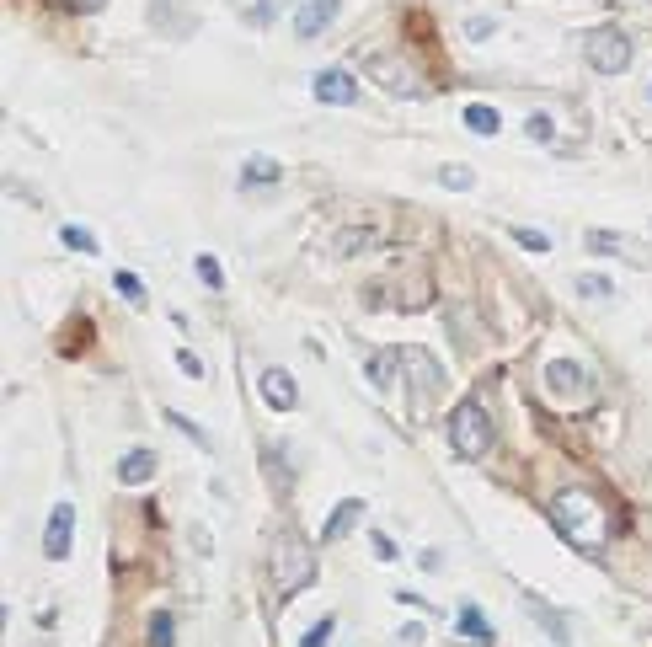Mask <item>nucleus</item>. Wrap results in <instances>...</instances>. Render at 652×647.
Instances as JSON below:
<instances>
[{"instance_id": "20", "label": "nucleus", "mask_w": 652, "mask_h": 647, "mask_svg": "<svg viewBox=\"0 0 652 647\" xmlns=\"http://www.w3.org/2000/svg\"><path fill=\"white\" fill-rule=\"evenodd\" d=\"M150 647H177V615L172 610L150 615Z\"/></svg>"}, {"instance_id": "24", "label": "nucleus", "mask_w": 652, "mask_h": 647, "mask_svg": "<svg viewBox=\"0 0 652 647\" xmlns=\"http://www.w3.org/2000/svg\"><path fill=\"white\" fill-rule=\"evenodd\" d=\"M578 295H583V300H610L615 284L604 279V273H583V279H578Z\"/></svg>"}, {"instance_id": "32", "label": "nucleus", "mask_w": 652, "mask_h": 647, "mask_svg": "<svg viewBox=\"0 0 652 647\" xmlns=\"http://www.w3.org/2000/svg\"><path fill=\"white\" fill-rule=\"evenodd\" d=\"M396 642H401V647H423V626H417V621H407V626L396 631Z\"/></svg>"}, {"instance_id": "6", "label": "nucleus", "mask_w": 652, "mask_h": 647, "mask_svg": "<svg viewBox=\"0 0 652 647\" xmlns=\"http://www.w3.org/2000/svg\"><path fill=\"white\" fill-rule=\"evenodd\" d=\"M546 385H551V396H562V402H588V396H594V380H588L583 364H572V359H551Z\"/></svg>"}, {"instance_id": "21", "label": "nucleus", "mask_w": 652, "mask_h": 647, "mask_svg": "<svg viewBox=\"0 0 652 647\" xmlns=\"http://www.w3.org/2000/svg\"><path fill=\"white\" fill-rule=\"evenodd\" d=\"M508 236H514V241L524 246V252H540V257L551 252V236H546V230H530V225H508Z\"/></svg>"}, {"instance_id": "1", "label": "nucleus", "mask_w": 652, "mask_h": 647, "mask_svg": "<svg viewBox=\"0 0 652 647\" xmlns=\"http://www.w3.org/2000/svg\"><path fill=\"white\" fill-rule=\"evenodd\" d=\"M551 525L562 530L578 551H588V557H599L604 541H610V525H604L594 492H583V487H562V492H556V498H551Z\"/></svg>"}, {"instance_id": "31", "label": "nucleus", "mask_w": 652, "mask_h": 647, "mask_svg": "<svg viewBox=\"0 0 652 647\" xmlns=\"http://www.w3.org/2000/svg\"><path fill=\"white\" fill-rule=\"evenodd\" d=\"M177 369L188 380H204V359H193V353H177Z\"/></svg>"}, {"instance_id": "5", "label": "nucleus", "mask_w": 652, "mask_h": 647, "mask_svg": "<svg viewBox=\"0 0 652 647\" xmlns=\"http://www.w3.org/2000/svg\"><path fill=\"white\" fill-rule=\"evenodd\" d=\"M70 546H75V508L54 503L49 525H43V557H49V562H70Z\"/></svg>"}, {"instance_id": "9", "label": "nucleus", "mask_w": 652, "mask_h": 647, "mask_svg": "<svg viewBox=\"0 0 652 647\" xmlns=\"http://www.w3.org/2000/svg\"><path fill=\"white\" fill-rule=\"evenodd\" d=\"M337 6H343V0H300V11H294V38L300 43L321 38L326 27L337 22Z\"/></svg>"}, {"instance_id": "16", "label": "nucleus", "mask_w": 652, "mask_h": 647, "mask_svg": "<svg viewBox=\"0 0 652 647\" xmlns=\"http://www.w3.org/2000/svg\"><path fill=\"white\" fill-rule=\"evenodd\" d=\"M460 637H471V642H492L487 615H481V605H471V599L460 605Z\"/></svg>"}, {"instance_id": "10", "label": "nucleus", "mask_w": 652, "mask_h": 647, "mask_svg": "<svg viewBox=\"0 0 652 647\" xmlns=\"http://www.w3.org/2000/svg\"><path fill=\"white\" fill-rule=\"evenodd\" d=\"M583 246H588V252H604V257H626V263H636V268H647V263H652L642 241H631V236H615V230H588V236H583Z\"/></svg>"}, {"instance_id": "25", "label": "nucleus", "mask_w": 652, "mask_h": 647, "mask_svg": "<svg viewBox=\"0 0 652 647\" xmlns=\"http://www.w3.org/2000/svg\"><path fill=\"white\" fill-rule=\"evenodd\" d=\"M166 423H172V428H182V434H188V439L198 444V450H209V455H214V439H209V434H204V428H198L193 418H182V412H166Z\"/></svg>"}, {"instance_id": "4", "label": "nucleus", "mask_w": 652, "mask_h": 647, "mask_svg": "<svg viewBox=\"0 0 652 647\" xmlns=\"http://www.w3.org/2000/svg\"><path fill=\"white\" fill-rule=\"evenodd\" d=\"M583 59H588V70H599V75H620L631 65V38L620 33V27H588L583 33Z\"/></svg>"}, {"instance_id": "28", "label": "nucleus", "mask_w": 652, "mask_h": 647, "mask_svg": "<svg viewBox=\"0 0 652 647\" xmlns=\"http://www.w3.org/2000/svg\"><path fill=\"white\" fill-rule=\"evenodd\" d=\"M524 134H530V140H540V145H546L551 134H556V123H551L546 113H530V123H524Z\"/></svg>"}, {"instance_id": "29", "label": "nucleus", "mask_w": 652, "mask_h": 647, "mask_svg": "<svg viewBox=\"0 0 652 647\" xmlns=\"http://www.w3.org/2000/svg\"><path fill=\"white\" fill-rule=\"evenodd\" d=\"M113 284H118V295H123V300H145V289H139L134 273H113Z\"/></svg>"}, {"instance_id": "8", "label": "nucleus", "mask_w": 652, "mask_h": 647, "mask_svg": "<svg viewBox=\"0 0 652 647\" xmlns=\"http://www.w3.org/2000/svg\"><path fill=\"white\" fill-rule=\"evenodd\" d=\"M150 27H161L166 38H188L198 27V11L188 0H150Z\"/></svg>"}, {"instance_id": "3", "label": "nucleus", "mask_w": 652, "mask_h": 647, "mask_svg": "<svg viewBox=\"0 0 652 647\" xmlns=\"http://www.w3.org/2000/svg\"><path fill=\"white\" fill-rule=\"evenodd\" d=\"M492 444V418L481 412V402H460L449 412V450L460 460H481Z\"/></svg>"}, {"instance_id": "11", "label": "nucleus", "mask_w": 652, "mask_h": 647, "mask_svg": "<svg viewBox=\"0 0 652 647\" xmlns=\"http://www.w3.org/2000/svg\"><path fill=\"white\" fill-rule=\"evenodd\" d=\"M310 91H316V102H332V107H353L359 102V81H353L348 70H316V81H310Z\"/></svg>"}, {"instance_id": "17", "label": "nucleus", "mask_w": 652, "mask_h": 647, "mask_svg": "<svg viewBox=\"0 0 652 647\" xmlns=\"http://www.w3.org/2000/svg\"><path fill=\"white\" fill-rule=\"evenodd\" d=\"M465 129H471V134H498V129H503L498 107H487V102H471V107H465Z\"/></svg>"}, {"instance_id": "13", "label": "nucleus", "mask_w": 652, "mask_h": 647, "mask_svg": "<svg viewBox=\"0 0 652 647\" xmlns=\"http://www.w3.org/2000/svg\"><path fill=\"white\" fill-rule=\"evenodd\" d=\"M369 514V508H364V498H343V503H337L332 508V519H326V530H321V541L326 546H337V541H348V535L353 530H359V519Z\"/></svg>"}, {"instance_id": "18", "label": "nucleus", "mask_w": 652, "mask_h": 647, "mask_svg": "<svg viewBox=\"0 0 652 647\" xmlns=\"http://www.w3.org/2000/svg\"><path fill=\"white\" fill-rule=\"evenodd\" d=\"M524 605H530V615H535V621H540V626H546L551 637H556V647H567V621H562V615H556L551 605H540L535 594H524Z\"/></svg>"}, {"instance_id": "2", "label": "nucleus", "mask_w": 652, "mask_h": 647, "mask_svg": "<svg viewBox=\"0 0 652 647\" xmlns=\"http://www.w3.org/2000/svg\"><path fill=\"white\" fill-rule=\"evenodd\" d=\"M310 583H316V551L305 546L300 530H284L273 541V589L289 599V594L310 589Z\"/></svg>"}, {"instance_id": "26", "label": "nucleus", "mask_w": 652, "mask_h": 647, "mask_svg": "<svg viewBox=\"0 0 652 647\" xmlns=\"http://www.w3.org/2000/svg\"><path fill=\"white\" fill-rule=\"evenodd\" d=\"M198 279H204L209 289H225V268H220V257H209V252H198Z\"/></svg>"}, {"instance_id": "23", "label": "nucleus", "mask_w": 652, "mask_h": 647, "mask_svg": "<svg viewBox=\"0 0 652 647\" xmlns=\"http://www.w3.org/2000/svg\"><path fill=\"white\" fill-rule=\"evenodd\" d=\"M439 182H444V188H455V193H465V188H476V172L449 161V166H439Z\"/></svg>"}, {"instance_id": "30", "label": "nucleus", "mask_w": 652, "mask_h": 647, "mask_svg": "<svg viewBox=\"0 0 652 647\" xmlns=\"http://www.w3.org/2000/svg\"><path fill=\"white\" fill-rule=\"evenodd\" d=\"M492 27H498V22H492V17H471V22H465V38H492Z\"/></svg>"}, {"instance_id": "22", "label": "nucleus", "mask_w": 652, "mask_h": 647, "mask_svg": "<svg viewBox=\"0 0 652 647\" xmlns=\"http://www.w3.org/2000/svg\"><path fill=\"white\" fill-rule=\"evenodd\" d=\"M59 241L70 246V252H97V236H91V230H81V225H59Z\"/></svg>"}, {"instance_id": "12", "label": "nucleus", "mask_w": 652, "mask_h": 647, "mask_svg": "<svg viewBox=\"0 0 652 647\" xmlns=\"http://www.w3.org/2000/svg\"><path fill=\"white\" fill-rule=\"evenodd\" d=\"M262 402H268L273 412H294L300 407V385H294L289 369H262Z\"/></svg>"}, {"instance_id": "15", "label": "nucleus", "mask_w": 652, "mask_h": 647, "mask_svg": "<svg viewBox=\"0 0 652 647\" xmlns=\"http://www.w3.org/2000/svg\"><path fill=\"white\" fill-rule=\"evenodd\" d=\"M273 182H284V166H278L273 156H246L241 161V188L246 193H268Z\"/></svg>"}, {"instance_id": "7", "label": "nucleus", "mask_w": 652, "mask_h": 647, "mask_svg": "<svg viewBox=\"0 0 652 647\" xmlns=\"http://www.w3.org/2000/svg\"><path fill=\"white\" fill-rule=\"evenodd\" d=\"M369 75L385 86V91H396V97H428V86L417 81V75H407V65H396V59H385V54H369L364 59Z\"/></svg>"}, {"instance_id": "27", "label": "nucleus", "mask_w": 652, "mask_h": 647, "mask_svg": "<svg viewBox=\"0 0 652 647\" xmlns=\"http://www.w3.org/2000/svg\"><path fill=\"white\" fill-rule=\"evenodd\" d=\"M332 631H337V615H321V621L300 637V647H326V642H332Z\"/></svg>"}, {"instance_id": "19", "label": "nucleus", "mask_w": 652, "mask_h": 647, "mask_svg": "<svg viewBox=\"0 0 652 647\" xmlns=\"http://www.w3.org/2000/svg\"><path fill=\"white\" fill-rule=\"evenodd\" d=\"M396 364H401V348H396V353H380V359H369V364H364V375L375 380L380 391H391V385H396Z\"/></svg>"}, {"instance_id": "14", "label": "nucleus", "mask_w": 652, "mask_h": 647, "mask_svg": "<svg viewBox=\"0 0 652 647\" xmlns=\"http://www.w3.org/2000/svg\"><path fill=\"white\" fill-rule=\"evenodd\" d=\"M118 482H123V487H145V482H155V450H145V444L123 450V455H118Z\"/></svg>"}, {"instance_id": "33", "label": "nucleus", "mask_w": 652, "mask_h": 647, "mask_svg": "<svg viewBox=\"0 0 652 647\" xmlns=\"http://www.w3.org/2000/svg\"><path fill=\"white\" fill-rule=\"evenodd\" d=\"M65 6H70V11H81V17H91V11H102L107 0H65Z\"/></svg>"}]
</instances>
